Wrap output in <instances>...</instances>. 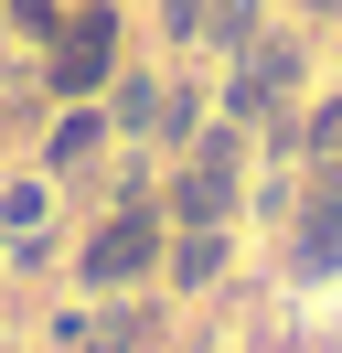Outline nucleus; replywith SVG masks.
Instances as JSON below:
<instances>
[{"instance_id": "1", "label": "nucleus", "mask_w": 342, "mask_h": 353, "mask_svg": "<svg viewBox=\"0 0 342 353\" xmlns=\"http://www.w3.org/2000/svg\"><path fill=\"white\" fill-rule=\"evenodd\" d=\"M225 203H235V139H203V150L182 161L171 214H182V225H225Z\"/></svg>"}, {"instance_id": "2", "label": "nucleus", "mask_w": 342, "mask_h": 353, "mask_svg": "<svg viewBox=\"0 0 342 353\" xmlns=\"http://www.w3.org/2000/svg\"><path fill=\"white\" fill-rule=\"evenodd\" d=\"M150 257H161V225H150V214H118L97 246H86V279H97V289H118V279H139Z\"/></svg>"}, {"instance_id": "3", "label": "nucleus", "mask_w": 342, "mask_h": 353, "mask_svg": "<svg viewBox=\"0 0 342 353\" xmlns=\"http://www.w3.org/2000/svg\"><path fill=\"white\" fill-rule=\"evenodd\" d=\"M107 54H118V22L86 0V22H64V43H54V86H97V75H107Z\"/></svg>"}, {"instance_id": "4", "label": "nucleus", "mask_w": 342, "mask_h": 353, "mask_svg": "<svg viewBox=\"0 0 342 353\" xmlns=\"http://www.w3.org/2000/svg\"><path fill=\"white\" fill-rule=\"evenodd\" d=\"M289 75H299L289 43H246V65H235V118H268L278 97H289Z\"/></svg>"}, {"instance_id": "5", "label": "nucleus", "mask_w": 342, "mask_h": 353, "mask_svg": "<svg viewBox=\"0 0 342 353\" xmlns=\"http://www.w3.org/2000/svg\"><path fill=\"white\" fill-rule=\"evenodd\" d=\"M299 257H310V268H332V257H342V161H332V182H321V203H310V236H299Z\"/></svg>"}, {"instance_id": "6", "label": "nucleus", "mask_w": 342, "mask_h": 353, "mask_svg": "<svg viewBox=\"0 0 342 353\" xmlns=\"http://www.w3.org/2000/svg\"><path fill=\"white\" fill-rule=\"evenodd\" d=\"M214 268H225V236H214V225H182V246H171V279H182V289H203Z\"/></svg>"}, {"instance_id": "7", "label": "nucleus", "mask_w": 342, "mask_h": 353, "mask_svg": "<svg viewBox=\"0 0 342 353\" xmlns=\"http://www.w3.org/2000/svg\"><path fill=\"white\" fill-rule=\"evenodd\" d=\"M161 343V321H150V310H107L97 332H86V353H150Z\"/></svg>"}, {"instance_id": "8", "label": "nucleus", "mask_w": 342, "mask_h": 353, "mask_svg": "<svg viewBox=\"0 0 342 353\" xmlns=\"http://www.w3.org/2000/svg\"><path fill=\"white\" fill-rule=\"evenodd\" d=\"M97 150H107V118H97V108H75V118L54 129V172H86Z\"/></svg>"}, {"instance_id": "9", "label": "nucleus", "mask_w": 342, "mask_h": 353, "mask_svg": "<svg viewBox=\"0 0 342 353\" xmlns=\"http://www.w3.org/2000/svg\"><path fill=\"white\" fill-rule=\"evenodd\" d=\"M203 32H225V43H256V0H203Z\"/></svg>"}, {"instance_id": "10", "label": "nucleus", "mask_w": 342, "mask_h": 353, "mask_svg": "<svg viewBox=\"0 0 342 353\" xmlns=\"http://www.w3.org/2000/svg\"><path fill=\"white\" fill-rule=\"evenodd\" d=\"M161 108H171L161 86H128V97H118V118H128V129H161Z\"/></svg>"}, {"instance_id": "11", "label": "nucleus", "mask_w": 342, "mask_h": 353, "mask_svg": "<svg viewBox=\"0 0 342 353\" xmlns=\"http://www.w3.org/2000/svg\"><path fill=\"white\" fill-rule=\"evenodd\" d=\"M310 150H321V161H342V108H321V118H310Z\"/></svg>"}, {"instance_id": "12", "label": "nucleus", "mask_w": 342, "mask_h": 353, "mask_svg": "<svg viewBox=\"0 0 342 353\" xmlns=\"http://www.w3.org/2000/svg\"><path fill=\"white\" fill-rule=\"evenodd\" d=\"M161 22L171 32H203V0H161Z\"/></svg>"}, {"instance_id": "13", "label": "nucleus", "mask_w": 342, "mask_h": 353, "mask_svg": "<svg viewBox=\"0 0 342 353\" xmlns=\"http://www.w3.org/2000/svg\"><path fill=\"white\" fill-rule=\"evenodd\" d=\"M11 11H21V22H32V32H54V0H11Z\"/></svg>"}, {"instance_id": "14", "label": "nucleus", "mask_w": 342, "mask_h": 353, "mask_svg": "<svg viewBox=\"0 0 342 353\" xmlns=\"http://www.w3.org/2000/svg\"><path fill=\"white\" fill-rule=\"evenodd\" d=\"M321 11H332V0H321Z\"/></svg>"}]
</instances>
